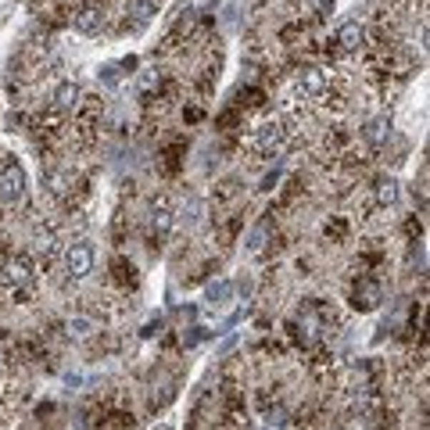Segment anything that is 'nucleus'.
I'll return each instance as SVG.
<instances>
[{"label": "nucleus", "instance_id": "1", "mask_svg": "<svg viewBox=\"0 0 430 430\" xmlns=\"http://www.w3.org/2000/svg\"><path fill=\"white\" fill-rule=\"evenodd\" d=\"M291 97L294 101H305V104H323L330 101V72L323 69H305L294 76L291 83Z\"/></svg>", "mask_w": 430, "mask_h": 430}, {"label": "nucleus", "instance_id": "12", "mask_svg": "<svg viewBox=\"0 0 430 430\" xmlns=\"http://www.w3.org/2000/svg\"><path fill=\"white\" fill-rule=\"evenodd\" d=\"M76 101H79V86H76V83H61V86L54 90V104H58V108H72Z\"/></svg>", "mask_w": 430, "mask_h": 430}, {"label": "nucleus", "instance_id": "6", "mask_svg": "<svg viewBox=\"0 0 430 430\" xmlns=\"http://www.w3.org/2000/svg\"><path fill=\"white\" fill-rule=\"evenodd\" d=\"M362 44H366V29H362L359 19H351V22H344V26L337 29V47H341V51H359Z\"/></svg>", "mask_w": 430, "mask_h": 430}, {"label": "nucleus", "instance_id": "7", "mask_svg": "<svg viewBox=\"0 0 430 430\" xmlns=\"http://www.w3.org/2000/svg\"><path fill=\"white\" fill-rule=\"evenodd\" d=\"M101 22H104V15H101L97 8H83V11L76 15V29H79L83 36H94V33H101Z\"/></svg>", "mask_w": 430, "mask_h": 430}, {"label": "nucleus", "instance_id": "11", "mask_svg": "<svg viewBox=\"0 0 430 430\" xmlns=\"http://www.w3.org/2000/svg\"><path fill=\"white\" fill-rule=\"evenodd\" d=\"M398 194H401V190H398V183H394V179H380V183H376V201H380L384 208L398 204Z\"/></svg>", "mask_w": 430, "mask_h": 430}, {"label": "nucleus", "instance_id": "10", "mask_svg": "<svg viewBox=\"0 0 430 430\" xmlns=\"http://www.w3.org/2000/svg\"><path fill=\"white\" fill-rule=\"evenodd\" d=\"M387 136H391V119H373V122L366 126V140H369L373 147H380Z\"/></svg>", "mask_w": 430, "mask_h": 430}, {"label": "nucleus", "instance_id": "15", "mask_svg": "<svg viewBox=\"0 0 430 430\" xmlns=\"http://www.w3.org/2000/svg\"><path fill=\"white\" fill-rule=\"evenodd\" d=\"M97 79H101L104 86H119V83H122V72H119V65H104V69L97 72Z\"/></svg>", "mask_w": 430, "mask_h": 430}, {"label": "nucleus", "instance_id": "8", "mask_svg": "<svg viewBox=\"0 0 430 430\" xmlns=\"http://www.w3.org/2000/svg\"><path fill=\"white\" fill-rule=\"evenodd\" d=\"M376 301H380V284H373V280H362V284L355 287V305L366 312V309H376Z\"/></svg>", "mask_w": 430, "mask_h": 430}, {"label": "nucleus", "instance_id": "13", "mask_svg": "<svg viewBox=\"0 0 430 430\" xmlns=\"http://www.w3.org/2000/svg\"><path fill=\"white\" fill-rule=\"evenodd\" d=\"M69 334H72L76 341H86V337L94 334V319H86V316H72V319H69Z\"/></svg>", "mask_w": 430, "mask_h": 430}, {"label": "nucleus", "instance_id": "14", "mask_svg": "<svg viewBox=\"0 0 430 430\" xmlns=\"http://www.w3.org/2000/svg\"><path fill=\"white\" fill-rule=\"evenodd\" d=\"M129 11H133L140 22H147V19L154 15V4H151V0H129Z\"/></svg>", "mask_w": 430, "mask_h": 430}, {"label": "nucleus", "instance_id": "2", "mask_svg": "<svg viewBox=\"0 0 430 430\" xmlns=\"http://www.w3.org/2000/svg\"><path fill=\"white\" fill-rule=\"evenodd\" d=\"M4 284L19 294H29L36 287V262L29 255H15L11 262H4Z\"/></svg>", "mask_w": 430, "mask_h": 430}, {"label": "nucleus", "instance_id": "9", "mask_svg": "<svg viewBox=\"0 0 430 430\" xmlns=\"http://www.w3.org/2000/svg\"><path fill=\"white\" fill-rule=\"evenodd\" d=\"M230 294H234V284H230V280H219V284H211V287H208L204 298H208L211 309H223V305L230 301Z\"/></svg>", "mask_w": 430, "mask_h": 430}, {"label": "nucleus", "instance_id": "5", "mask_svg": "<svg viewBox=\"0 0 430 430\" xmlns=\"http://www.w3.org/2000/svg\"><path fill=\"white\" fill-rule=\"evenodd\" d=\"M65 269H69V276L72 280H83V276H90L94 273V248L90 244H72L69 251H65Z\"/></svg>", "mask_w": 430, "mask_h": 430}, {"label": "nucleus", "instance_id": "3", "mask_svg": "<svg viewBox=\"0 0 430 430\" xmlns=\"http://www.w3.org/2000/svg\"><path fill=\"white\" fill-rule=\"evenodd\" d=\"M284 144H287V126H284L280 119H269V122H262V126L255 129V136H251V147H255L262 158H273V154H280V151H284Z\"/></svg>", "mask_w": 430, "mask_h": 430}, {"label": "nucleus", "instance_id": "4", "mask_svg": "<svg viewBox=\"0 0 430 430\" xmlns=\"http://www.w3.org/2000/svg\"><path fill=\"white\" fill-rule=\"evenodd\" d=\"M22 197H26V172H22V165L8 161L4 169H0V201L19 204Z\"/></svg>", "mask_w": 430, "mask_h": 430}]
</instances>
